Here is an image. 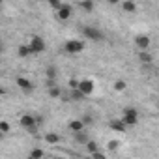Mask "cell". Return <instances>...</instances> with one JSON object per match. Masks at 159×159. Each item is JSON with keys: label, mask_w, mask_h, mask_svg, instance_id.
Wrapping results in <instances>:
<instances>
[{"label": "cell", "mask_w": 159, "mask_h": 159, "mask_svg": "<svg viewBox=\"0 0 159 159\" xmlns=\"http://www.w3.org/2000/svg\"><path fill=\"white\" fill-rule=\"evenodd\" d=\"M19 124H21L26 131H30V133H36V129H38V118H36L34 114H23V116L19 118Z\"/></svg>", "instance_id": "cell-1"}, {"label": "cell", "mask_w": 159, "mask_h": 159, "mask_svg": "<svg viewBox=\"0 0 159 159\" xmlns=\"http://www.w3.org/2000/svg\"><path fill=\"white\" fill-rule=\"evenodd\" d=\"M64 51L67 54H79V52L84 51V43L81 39H67L66 45H64Z\"/></svg>", "instance_id": "cell-2"}, {"label": "cell", "mask_w": 159, "mask_h": 159, "mask_svg": "<svg viewBox=\"0 0 159 159\" xmlns=\"http://www.w3.org/2000/svg\"><path fill=\"white\" fill-rule=\"evenodd\" d=\"M83 34H84V38L92 39V41H101V39H103V32L98 30V28H94V26H86V28H83Z\"/></svg>", "instance_id": "cell-3"}, {"label": "cell", "mask_w": 159, "mask_h": 159, "mask_svg": "<svg viewBox=\"0 0 159 159\" xmlns=\"http://www.w3.org/2000/svg\"><path fill=\"white\" fill-rule=\"evenodd\" d=\"M30 49H32V54H39V52H43L45 51V41L39 38V36H34V38H30Z\"/></svg>", "instance_id": "cell-4"}, {"label": "cell", "mask_w": 159, "mask_h": 159, "mask_svg": "<svg viewBox=\"0 0 159 159\" xmlns=\"http://www.w3.org/2000/svg\"><path fill=\"white\" fill-rule=\"evenodd\" d=\"M122 120L125 122V125H135V124L139 122V112H137L135 109H125Z\"/></svg>", "instance_id": "cell-5"}, {"label": "cell", "mask_w": 159, "mask_h": 159, "mask_svg": "<svg viewBox=\"0 0 159 159\" xmlns=\"http://www.w3.org/2000/svg\"><path fill=\"white\" fill-rule=\"evenodd\" d=\"M71 11H73V8H71L69 4H62V6L56 10V15H58L60 21H67V19L71 17Z\"/></svg>", "instance_id": "cell-6"}, {"label": "cell", "mask_w": 159, "mask_h": 159, "mask_svg": "<svg viewBox=\"0 0 159 159\" xmlns=\"http://www.w3.org/2000/svg\"><path fill=\"white\" fill-rule=\"evenodd\" d=\"M15 84H17L23 92H32V90H34V84L28 81V79H25V77H17V79H15Z\"/></svg>", "instance_id": "cell-7"}, {"label": "cell", "mask_w": 159, "mask_h": 159, "mask_svg": "<svg viewBox=\"0 0 159 159\" xmlns=\"http://www.w3.org/2000/svg\"><path fill=\"white\" fill-rule=\"evenodd\" d=\"M135 45L142 51V49H148L150 47V36H146V34H139V36H135Z\"/></svg>", "instance_id": "cell-8"}, {"label": "cell", "mask_w": 159, "mask_h": 159, "mask_svg": "<svg viewBox=\"0 0 159 159\" xmlns=\"http://www.w3.org/2000/svg\"><path fill=\"white\" fill-rule=\"evenodd\" d=\"M79 88H81L86 96H90L94 92V83L90 81V79H84V81H81V84H79Z\"/></svg>", "instance_id": "cell-9"}, {"label": "cell", "mask_w": 159, "mask_h": 159, "mask_svg": "<svg viewBox=\"0 0 159 159\" xmlns=\"http://www.w3.org/2000/svg\"><path fill=\"white\" fill-rule=\"evenodd\" d=\"M109 127H111L112 131L122 133V131H125V122H124V120H112V122L109 124Z\"/></svg>", "instance_id": "cell-10"}, {"label": "cell", "mask_w": 159, "mask_h": 159, "mask_svg": "<svg viewBox=\"0 0 159 159\" xmlns=\"http://www.w3.org/2000/svg\"><path fill=\"white\" fill-rule=\"evenodd\" d=\"M84 98H86V94H84L81 88H73V90H71V99H73V101H83Z\"/></svg>", "instance_id": "cell-11"}, {"label": "cell", "mask_w": 159, "mask_h": 159, "mask_svg": "<svg viewBox=\"0 0 159 159\" xmlns=\"http://www.w3.org/2000/svg\"><path fill=\"white\" fill-rule=\"evenodd\" d=\"M69 129H71L73 133L83 131V129H84V122H83V120H73V122H69Z\"/></svg>", "instance_id": "cell-12"}, {"label": "cell", "mask_w": 159, "mask_h": 159, "mask_svg": "<svg viewBox=\"0 0 159 159\" xmlns=\"http://www.w3.org/2000/svg\"><path fill=\"white\" fill-rule=\"evenodd\" d=\"M139 60L142 62V64H152V60H153V56L146 51V49H142L140 52H139Z\"/></svg>", "instance_id": "cell-13"}, {"label": "cell", "mask_w": 159, "mask_h": 159, "mask_svg": "<svg viewBox=\"0 0 159 159\" xmlns=\"http://www.w3.org/2000/svg\"><path fill=\"white\" fill-rule=\"evenodd\" d=\"M45 142H47V144H58V142H60V135H56V133H47V135H45Z\"/></svg>", "instance_id": "cell-14"}, {"label": "cell", "mask_w": 159, "mask_h": 159, "mask_svg": "<svg viewBox=\"0 0 159 159\" xmlns=\"http://www.w3.org/2000/svg\"><path fill=\"white\" fill-rule=\"evenodd\" d=\"M94 6H96L94 0H81V8H83L84 11H88V13L94 11Z\"/></svg>", "instance_id": "cell-15"}, {"label": "cell", "mask_w": 159, "mask_h": 159, "mask_svg": "<svg viewBox=\"0 0 159 159\" xmlns=\"http://www.w3.org/2000/svg\"><path fill=\"white\" fill-rule=\"evenodd\" d=\"M30 54H32L30 45H21V47H19V56H21V58H26V56H30Z\"/></svg>", "instance_id": "cell-16"}, {"label": "cell", "mask_w": 159, "mask_h": 159, "mask_svg": "<svg viewBox=\"0 0 159 159\" xmlns=\"http://www.w3.org/2000/svg\"><path fill=\"white\" fill-rule=\"evenodd\" d=\"M122 10L127 11V13H133V11L137 10V4H135V2H124V4H122Z\"/></svg>", "instance_id": "cell-17"}, {"label": "cell", "mask_w": 159, "mask_h": 159, "mask_svg": "<svg viewBox=\"0 0 159 159\" xmlns=\"http://www.w3.org/2000/svg\"><path fill=\"white\" fill-rule=\"evenodd\" d=\"M49 96H51V98H60V96H62L60 86H58V84H56V86H51V88H49Z\"/></svg>", "instance_id": "cell-18"}, {"label": "cell", "mask_w": 159, "mask_h": 159, "mask_svg": "<svg viewBox=\"0 0 159 159\" xmlns=\"http://www.w3.org/2000/svg\"><path fill=\"white\" fill-rule=\"evenodd\" d=\"M45 77H47V79H56V69H54L52 66H49V67L45 69Z\"/></svg>", "instance_id": "cell-19"}, {"label": "cell", "mask_w": 159, "mask_h": 159, "mask_svg": "<svg viewBox=\"0 0 159 159\" xmlns=\"http://www.w3.org/2000/svg\"><path fill=\"white\" fill-rule=\"evenodd\" d=\"M86 150H88V153H94V152H98V142H94V140H88V142H86Z\"/></svg>", "instance_id": "cell-20"}, {"label": "cell", "mask_w": 159, "mask_h": 159, "mask_svg": "<svg viewBox=\"0 0 159 159\" xmlns=\"http://www.w3.org/2000/svg\"><path fill=\"white\" fill-rule=\"evenodd\" d=\"M125 86H127L125 81H116V83H114V90H116V92H124Z\"/></svg>", "instance_id": "cell-21"}, {"label": "cell", "mask_w": 159, "mask_h": 159, "mask_svg": "<svg viewBox=\"0 0 159 159\" xmlns=\"http://www.w3.org/2000/svg\"><path fill=\"white\" fill-rule=\"evenodd\" d=\"M83 131H84V129H83ZM83 131H77V133H75V139H77L79 142H88V139H86V135H84Z\"/></svg>", "instance_id": "cell-22"}, {"label": "cell", "mask_w": 159, "mask_h": 159, "mask_svg": "<svg viewBox=\"0 0 159 159\" xmlns=\"http://www.w3.org/2000/svg\"><path fill=\"white\" fill-rule=\"evenodd\" d=\"M43 155H45V152L39 150V148H36V150L30 152V157H32V159H36V157H43Z\"/></svg>", "instance_id": "cell-23"}, {"label": "cell", "mask_w": 159, "mask_h": 159, "mask_svg": "<svg viewBox=\"0 0 159 159\" xmlns=\"http://www.w3.org/2000/svg\"><path fill=\"white\" fill-rule=\"evenodd\" d=\"M0 131H2V133H10V124H8L6 120L0 122Z\"/></svg>", "instance_id": "cell-24"}, {"label": "cell", "mask_w": 159, "mask_h": 159, "mask_svg": "<svg viewBox=\"0 0 159 159\" xmlns=\"http://www.w3.org/2000/svg\"><path fill=\"white\" fill-rule=\"evenodd\" d=\"M118 148H120V142H118V140H111V142H109V150H111V152H116Z\"/></svg>", "instance_id": "cell-25"}, {"label": "cell", "mask_w": 159, "mask_h": 159, "mask_svg": "<svg viewBox=\"0 0 159 159\" xmlns=\"http://www.w3.org/2000/svg\"><path fill=\"white\" fill-rule=\"evenodd\" d=\"M79 84H81V81H77V79H71L69 81V88L73 90V88H79Z\"/></svg>", "instance_id": "cell-26"}, {"label": "cell", "mask_w": 159, "mask_h": 159, "mask_svg": "<svg viewBox=\"0 0 159 159\" xmlns=\"http://www.w3.org/2000/svg\"><path fill=\"white\" fill-rule=\"evenodd\" d=\"M49 4H51L54 10H58V8L62 6V2H60V0H49Z\"/></svg>", "instance_id": "cell-27"}, {"label": "cell", "mask_w": 159, "mask_h": 159, "mask_svg": "<svg viewBox=\"0 0 159 159\" xmlns=\"http://www.w3.org/2000/svg\"><path fill=\"white\" fill-rule=\"evenodd\" d=\"M83 122H84V124H92V122H94V118H92L90 114H86V116L83 118Z\"/></svg>", "instance_id": "cell-28"}, {"label": "cell", "mask_w": 159, "mask_h": 159, "mask_svg": "<svg viewBox=\"0 0 159 159\" xmlns=\"http://www.w3.org/2000/svg\"><path fill=\"white\" fill-rule=\"evenodd\" d=\"M90 155H92L94 159H103V153H101V152H94V153H90Z\"/></svg>", "instance_id": "cell-29"}, {"label": "cell", "mask_w": 159, "mask_h": 159, "mask_svg": "<svg viewBox=\"0 0 159 159\" xmlns=\"http://www.w3.org/2000/svg\"><path fill=\"white\" fill-rule=\"evenodd\" d=\"M109 4H120V0H109Z\"/></svg>", "instance_id": "cell-30"}, {"label": "cell", "mask_w": 159, "mask_h": 159, "mask_svg": "<svg viewBox=\"0 0 159 159\" xmlns=\"http://www.w3.org/2000/svg\"><path fill=\"white\" fill-rule=\"evenodd\" d=\"M122 2H137V0H122Z\"/></svg>", "instance_id": "cell-31"}]
</instances>
